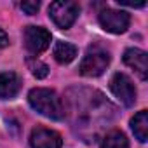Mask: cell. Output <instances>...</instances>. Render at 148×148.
<instances>
[{
    "label": "cell",
    "instance_id": "cell-1",
    "mask_svg": "<svg viewBox=\"0 0 148 148\" xmlns=\"http://www.w3.org/2000/svg\"><path fill=\"white\" fill-rule=\"evenodd\" d=\"M68 105L73 127L80 129L84 134L86 129L101 127L113 117L115 108L112 106L106 98L96 89H84L75 87L68 91Z\"/></svg>",
    "mask_w": 148,
    "mask_h": 148
},
{
    "label": "cell",
    "instance_id": "cell-2",
    "mask_svg": "<svg viewBox=\"0 0 148 148\" xmlns=\"http://www.w3.org/2000/svg\"><path fill=\"white\" fill-rule=\"evenodd\" d=\"M28 103L35 112H38L40 115H44L47 119H52V120H63L64 119L63 99L52 89H45V87L32 89L28 92Z\"/></svg>",
    "mask_w": 148,
    "mask_h": 148
},
{
    "label": "cell",
    "instance_id": "cell-3",
    "mask_svg": "<svg viewBox=\"0 0 148 148\" xmlns=\"http://www.w3.org/2000/svg\"><path fill=\"white\" fill-rule=\"evenodd\" d=\"M110 64V52L101 45L89 47L84 59L80 61V73L84 77H99Z\"/></svg>",
    "mask_w": 148,
    "mask_h": 148
},
{
    "label": "cell",
    "instance_id": "cell-4",
    "mask_svg": "<svg viewBox=\"0 0 148 148\" xmlns=\"http://www.w3.org/2000/svg\"><path fill=\"white\" fill-rule=\"evenodd\" d=\"M80 14V7L77 2L70 0H56L49 5V16L54 21V25L61 30H68L73 26Z\"/></svg>",
    "mask_w": 148,
    "mask_h": 148
},
{
    "label": "cell",
    "instance_id": "cell-5",
    "mask_svg": "<svg viewBox=\"0 0 148 148\" xmlns=\"http://www.w3.org/2000/svg\"><path fill=\"white\" fill-rule=\"evenodd\" d=\"M110 91L124 106H132L136 103V87L125 73H115L110 79Z\"/></svg>",
    "mask_w": 148,
    "mask_h": 148
},
{
    "label": "cell",
    "instance_id": "cell-6",
    "mask_svg": "<svg viewBox=\"0 0 148 148\" xmlns=\"http://www.w3.org/2000/svg\"><path fill=\"white\" fill-rule=\"evenodd\" d=\"M99 25L105 32L120 35L124 33L129 25H131V16L125 11H117V9H103L99 12Z\"/></svg>",
    "mask_w": 148,
    "mask_h": 148
},
{
    "label": "cell",
    "instance_id": "cell-7",
    "mask_svg": "<svg viewBox=\"0 0 148 148\" xmlns=\"http://www.w3.org/2000/svg\"><path fill=\"white\" fill-rule=\"evenodd\" d=\"M23 40L26 51L37 58L51 45V33L42 26H26L23 33Z\"/></svg>",
    "mask_w": 148,
    "mask_h": 148
},
{
    "label": "cell",
    "instance_id": "cell-8",
    "mask_svg": "<svg viewBox=\"0 0 148 148\" xmlns=\"http://www.w3.org/2000/svg\"><path fill=\"white\" fill-rule=\"evenodd\" d=\"M30 145H32V148H61L63 146V138H61L59 132L38 125L32 131Z\"/></svg>",
    "mask_w": 148,
    "mask_h": 148
},
{
    "label": "cell",
    "instance_id": "cell-9",
    "mask_svg": "<svg viewBox=\"0 0 148 148\" xmlns=\"http://www.w3.org/2000/svg\"><path fill=\"white\" fill-rule=\"evenodd\" d=\"M124 63H125L129 68H132L143 80L148 77V58H146V52H145L143 49L129 47V49L124 52Z\"/></svg>",
    "mask_w": 148,
    "mask_h": 148
},
{
    "label": "cell",
    "instance_id": "cell-10",
    "mask_svg": "<svg viewBox=\"0 0 148 148\" xmlns=\"http://www.w3.org/2000/svg\"><path fill=\"white\" fill-rule=\"evenodd\" d=\"M21 91V79L14 71L0 73V99H12Z\"/></svg>",
    "mask_w": 148,
    "mask_h": 148
},
{
    "label": "cell",
    "instance_id": "cell-11",
    "mask_svg": "<svg viewBox=\"0 0 148 148\" xmlns=\"http://www.w3.org/2000/svg\"><path fill=\"white\" fill-rule=\"evenodd\" d=\"M77 47L73 45V44H70V42H56V45H54V51H52V54H54V59L59 63V64H68V63H71L73 59L77 58Z\"/></svg>",
    "mask_w": 148,
    "mask_h": 148
},
{
    "label": "cell",
    "instance_id": "cell-12",
    "mask_svg": "<svg viewBox=\"0 0 148 148\" xmlns=\"http://www.w3.org/2000/svg\"><path fill=\"white\" fill-rule=\"evenodd\" d=\"M131 129H132L134 136L138 138V141L145 143L148 139V112L146 110L138 112L131 119Z\"/></svg>",
    "mask_w": 148,
    "mask_h": 148
},
{
    "label": "cell",
    "instance_id": "cell-13",
    "mask_svg": "<svg viewBox=\"0 0 148 148\" xmlns=\"http://www.w3.org/2000/svg\"><path fill=\"white\" fill-rule=\"evenodd\" d=\"M99 148H129V141H127V138L122 131L115 129V131H110L103 138Z\"/></svg>",
    "mask_w": 148,
    "mask_h": 148
},
{
    "label": "cell",
    "instance_id": "cell-14",
    "mask_svg": "<svg viewBox=\"0 0 148 148\" xmlns=\"http://www.w3.org/2000/svg\"><path fill=\"white\" fill-rule=\"evenodd\" d=\"M28 66H30L32 73H33L37 79H44V77H47V73H49V66L44 64V63L38 61V59H30V61H28Z\"/></svg>",
    "mask_w": 148,
    "mask_h": 148
},
{
    "label": "cell",
    "instance_id": "cell-15",
    "mask_svg": "<svg viewBox=\"0 0 148 148\" xmlns=\"http://www.w3.org/2000/svg\"><path fill=\"white\" fill-rule=\"evenodd\" d=\"M21 9H23L26 14L33 16V14L38 12V9H40V2H23V4H21Z\"/></svg>",
    "mask_w": 148,
    "mask_h": 148
},
{
    "label": "cell",
    "instance_id": "cell-16",
    "mask_svg": "<svg viewBox=\"0 0 148 148\" xmlns=\"http://www.w3.org/2000/svg\"><path fill=\"white\" fill-rule=\"evenodd\" d=\"M9 45V37H7V33L0 28V49L2 47H7Z\"/></svg>",
    "mask_w": 148,
    "mask_h": 148
}]
</instances>
